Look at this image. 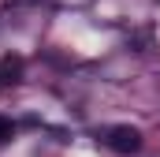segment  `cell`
Here are the masks:
<instances>
[{
    "label": "cell",
    "instance_id": "6da1fadb",
    "mask_svg": "<svg viewBox=\"0 0 160 157\" xmlns=\"http://www.w3.org/2000/svg\"><path fill=\"white\" fill-rule=\"evenodd\" d=\"M101 142H104L112 154H119V157H130V154H138V150L145 146L142 131L130 127V123H116V127H108V131L101 135Z\"/></svg>",
    "mask_w": 160,
    "mask_h": 157
},
{
    "label": "cell",
    "instance_id": "7a4b0ae2",
    "mask_svg": "<svg viewBox=\"0 0 160 157\" xmlns=\"http://www.w3.org/2000/svg\"><path fill=\"white\" fill-rule=\"evenodd\" d=\"M22 56L19 52H8V56H0V86H15V82H22Z\"/></svg>",
    "mask_w": 160,
    "mask_h": 157
},
{
    "label": "cell",
    "instance_id": "3957f363",
    "mask_svg": "<svg viewBox=\"0 0 160 157\" xmlns=\"http://www.w3.org/2000/svg\"><path fill=\"white\" fill-rule=\"evenodd\" d=\"M11 138H15V123H11L8 116H0V146L11 142Z\"/></svg>",
    "mask_w": 160,
    "mask_h": 157
}]
</instances>
